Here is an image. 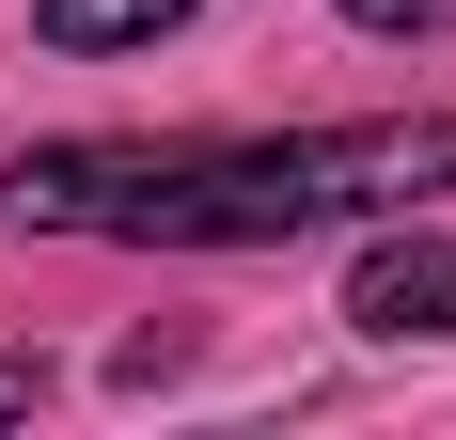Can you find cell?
I'll use <instances>...</instances> for the list:
<instances>
[{
    "label": "cell",
    "mask_w": 456,
    "mask_h": 440,
    "mask_svg": "<svg viewBox=\"0 0 456 440\" xmlns=\"http://www.w3.org/2000/svg\"><path fill=\"white\" fill-rule=\"evenodd\" d=\"M456 189V110L425 126H299V142H47L0 174L16 236H126V252H268L315 220H394Z\"/></svg>",
    "instance_id": "6da1fadb"
},
{
    "label": "cell",
    "mask_w": 456,
    "mask_h": 440,
    "mask_svg": "<svg viewBox=\"0 0 456 440\" xmlns=\"http://www.w3.org/2000/svg\"><path fill=\"white\" fill-rule=\"evenodd\" d=\"M346 314H362L378 346H456V220L378 236V252L346 267Z\"/></svg>",
    "instance_id": "7a4b0ae2"
},
{
    "label": "cell",
    "mask_w": 456,
    "mask_h": 440,
    "mask_svg": "<svg viewBox=\"0 0 456 440\" xmlns=\"http://www.w3.org/2000/svg\"><path fill=\"white\" fill-rule=\"evenodd\" d=\"M174 16H189V0H32L47 47H158Z\"/></svg>",
    "instance_id": "3957f363"
},
{
    "label": "cell",
    "mask_w": 456,
    "mask_h": 440,
    "mask_svg": "<svg viewBox=\"0 0 456 440\" xmlns=\"http://www.w3.org/2000/svg\"><path fill=\"white\" fill-rule=\"evenodd\" d=\"M362 32H456V0H346Z\"/></svg>",
    "instance_id": "277c9868"
},
{
    "label": "cell",
    "mask_w": 456,
    "mask_h": 440,
    "mask_svg": "<svg viewBox=\"0 0 456 440\" xmlns=\"http://www.w3.org/2000/svg\"><path fill=\"white\" fill-rule=\"evenodd\" d=\"M47 394V362H0V425H16V409H32Z\"/></svg>",
    "instance_id": "5b68a950"
}]
</instances>
